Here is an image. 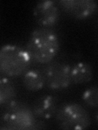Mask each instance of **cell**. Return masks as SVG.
<instances>
[{
    "label": "cell",
    "instance_id": "cell-1",
    "mask_svg": "<svg viewBox=\"0 0 98 130\" xmlns=\"http://www.w3.org/2000/svg\"><path fill=\"white\" fill-rule=\"evenodd\" d=\"M26 50L32 61L40 64H47L59 52V38L51 28H37L30 34Z\"/></svg>",
    "mask_w": 98,
    "mask_h": 130
},
{
    "label": "cell",
    "instance_id": "cell-2",
    "mask_svg": "<svg viewBox=\"0 0 98 130\" xmlns=\"http://www.w3.org/2000/svg\"><path fill=\"white\" fill-rule=\"evenodd\" d=\"M4 109L1 117L2 129L30 130L34 129L36 116L26 103L13 100L3 106Z\"/></svg>",
    "mask_w": 98,
    "mask_h": 130
},
{
    "label": "cell",
    "instance_id": "cell-3",
    "mask_svg": "<svg viewBox=\"0 0 98 130\" xmlns=\"http://www.w3.org/2000/svg\"><path fill=\"white\" fill-rule=\"evenodd\" d=\"M31 61L26 50L16 45H4L0 51V69L7 76L24 75L29 70Z\"/></svg>",
    "mask_w": 98,
    "mask_h": 130
},
{
    "label": "cell",
    "instance_id": "cell-4",
    "mask_svg": "<svg viewBox=\"0 0 98 130\" xmlns=\"http://www.w3.org/2000/svg\"><path fill=\"white\" fill-rule=\"evenodd\" d=\"M55 120L58 128L65 130L86 129L91 125L89 113L80 104L74 102L59 106Z\"/></svg>",
    "mask_w": 98,
    "mask_h": 130
},
{
    "label": "cell",
    "instance_id": "cell-5",
    "mask_svg": "<svg viewBox=\"0 0 98 130\" xmlns=\"http://www.w3.org/2000/svg\"><path fill=\"white\" fill-rule=\"evenodd\" d=\"M45 68L43 75L46 85L51 89H63L72 83L71 67L64 62H51Z\"/></svg>",
    "mask_w": 98,
    "mask_h": 130
},
{
    "label": "cell",
    "instance_id": "cell-6",
    "mask_svg": "<svg viewBox=\"0 0 98 130\" xmlns=\"http://www.w3.org/2000/svg\"><path fill=\"white\" fill-rule=\"evenodd\" d=\"M58 4L68 15L77 20L92 15L98 8L97 3L93 0H60Z\"/></svg>",
    "mask_w": 98,
    "mask_h": 130
},
{
    "label": "cell",
    "instance_id": "cell-7",
    "mask_svg": "<svg viewBox=\"0 0 98 130\" xmlns=\"http://www.w3.org/2000/svg\"><path fill=\"white\" fill-rule=\"evenodd\" d=\"M33 15L38 24L44 28L55 25L60 20V11L54 1H42L36 4Z\"/></svg>",
    "mask_w": 98,
    "mask_h": 130
},
{
    "label": "cell",
    "instance_id": "cell-8",
    "mask_svg": "<svg viewBox=\"0 0 98 130\" xmlns=\"http://www.w3.org/2000/svg\"><path fill=\"white\" fill-rule=\"evenodd\" d=\"M58 99L52 94H44L39 97L32 106V111L34 116L41 120H50L59 108Z\"/></svg>",
    "mask_w": 98,
    "mask_h": 130
},
{
    "label": "cell",
    "instance_id": "cell-9",
    "mask_svg": "<svg viewBox=\"0 0 98 130\" xmlns=\"http://www.w3.org/2000/svg\"><path fill=\"white\" fill-rule=\"evenodd\" d=\"M22 83L27 90L36 92L42 89L46 85L43 72L37 69L28 70L22 77Z\"/></svg>",
    "mask_w": 98,
    "mask_h": 130
},
{
    "label": "cell",
    "instance_id": "cell-10",
    "mask_svg": "<svg viewBox=\"0 0 98 130\" xmlns=\"http://www.w3.org/2000/svg\"><path fill=\"white\" fill-rule=\"evenodd\" d=\"M93 71L91 65L86 62H79L71 68L72 83L82 85L92 80Z\"/></svg>",
    "mask_w": 98,
    "mask_h": 130
},
{
    "label": "cell",
    "instance_id": "cell-11",
    "mask_svg": "<svg viewBox=\"0 0 98 130\" xmlns=\"http://www.w3.org/2000/svg\"><path fill=\"white\" fill-rule=\"evenodd\" d=\"M16 96V89L13 82L7 76L0 80V104L3 106L15 100Z\"/></svg>",
    "mask_w": 98,
    "mask_h": 130
},
{
    "label": "cell",
    "instance_id": "cell-12",
    "mask_svg": "<svg viewBox=\"0 0 98 130\" xmlns=\"http://www.w3.org/2000/svg\"><path fill=\"white\" fill-rule=\"evenodd\" d=\"M83 103L90 107H98V86L88 88L82 94Z\"/></svg>",
    "mask_w": 98,
    "mask_h": 130
},
{
    "label": "cell",
    "instance_id": "cell-13",
    "mask_svg": "<svg viewBox=\"0 0 98 130\" xmlns=\"http://www.w3.org/2000/svg\"><path fill=\"white\" fill-rule=\"evenodd\" d=\"M96 123H97V124H98V112H97L96 116Z\"/></svg>",
    "mask_w": 98,
    "mask_h": 130
}]
</instances>
